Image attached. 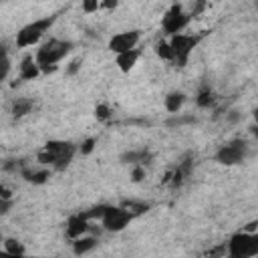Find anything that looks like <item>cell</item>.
I'll return each instance as SVG.
<instances>
[{
	"label": "cell",
	"instance_id": "obj_32",
	"mask_svg": "<svg viewBox=\"0 0 258 258\" xmlns=\"http://www.w3.org/2000/svg\"><path fill=\"white\" fill-rule=\"evenodd\" d=\"M242 230H246V232H258V222L256 220H252L250 224H246Z\"/></svg>",
	"mask_w": 258,
	"mask_h": 258
},
{
	"label": "cell",
	"instance_id": "obj_27",
	"mask_svg": "<svg viewBox=\"0 0 258 258\" xmlns=\"http://www.w3.org/2000/svg\"><path fill=\"white\" fill-rule=\"evenodd\" d=\"M143 177H145V167H143V165H139V163H135V165H133V169H131V179H133L135 183H139Z\"/></svg>",
	"mask_w": 258,
	"mask_h": 258
},
{
	"label": "cell",
	"instance_id": "obj_25",
	"mask_svg": "<svg viewBox=\"0 0 258 258\" xmlns=\"http://www.w3.org/2000/svg\"><path fill=\"white\" fill-rule=\"evenodd\" d=\"M95 145H97V139H95V137H87L85 141H81V145H79V151H81L83 155H89V153H93Z\"/></svg>",
	"mask_w": 258,
	"mask_h": 258
},
{
	"label": "cell",
	"instance_id": "obj_3",
	"mask_svg": "<svg viewBox=\"0 0 258 258\" xmlns=\"http://www.w3.org/2000/svg\"><path fill=\"white\" fill-rule=\"evenodd\" d=\"M226 254L232 258H254L258 256V232L238 230L226 242Z\"/></svg>",
	"mask_w": 258,
	"mask_h": 258
},
{
	"label": "cell",
	"instance_id": "obj_2",
	"mask_svg": "<svg viewBox=\"0 0 258 258\" xmlns=\"http://www.w3.org/2000/svg\"><path fill=\"white\" fill-rule=\"evenodd\" d=\"M54 20H56L54 16H44V18H36V20H32V22L24 24V26L16 32V36H14L16 48H30V46L38 44V42L42 40V36L50 30V26L54 24Z\"/></svg>",
	"mask_w": 258,
	"mask_h": 258
},
{
	"label": "cell",
	"instance_id": "obj_34",
	"mask_svg": "<svg viewBox=\"0 0 258 258\" xmlns=\"http://www.w3.org/2000/svg\"><path fill=\"white\" fill-rule=\"evenodd\" d=\"M2 240H4V236H2V232H0V246H2Z\"/></svg>",
	"mask_w": 258,
	"mask_h": 258
},
{
	"label": "cell",
	"instance_id": "obj_11",
	"mask_svg": "<svg viewBox=\"0 0 258 258\" xmlns=\"http://www.w3.org/2000/svg\"><path fill=\"white\" fill-rule=\"evenodd\" d=\"M139 58H141V50L139 48H129V50H123V52L115 54V67L121 73H129V71L135 69Z\"/></svg>",
	"mask_w": 258,
	"mask_h": 258
},
{
	"label": "cell",
	"instance_id": "obj_12",
	"mask_svg": "<svg viewBox=\"0 0 258 258\" xmlns=\"http://www.w3.org/2000/svg\"><path fill=\"white\" fill-rule=\"evenodd\" d=\"M42 73H40V67H38V62L34 60V56L32 54H26L22 60H20V64H18V77H20V81H34V79H38Z\"/></svg>",
	"mask_w": 258,
	"mask_h": 258
},
{
	"label": "cell",
	"instance_id": "obj_14",
	"mask_svg": "<svg viewBox=\"0 0 258 258\" xmlns=\"http://www.w3.org/2000/svg\"><path fill=\"white\" fill-rule=\"evenodd\" d=\"M71 244H73V254L83 256V254H89V252H93V250L97 248V238L83 234V236L71 240Z\"/></svg>",
	"mask_w": 258,
	"mask_h": 258
},
{
	"label": "cell",
	"instance_id": "obj_18",
	"mask_svg": "<svg viewBox=\"0 0 258 258\" xmlns=\"http://www.w3.org/2000/svg\"><path fill=\"white\" fill-rule=\"evenodd\" d=\"M119 206H121L125 212H129L131 218H139V216H143V214L149 210V204H147V202H139V200H123Z\"/></svg>",
	"mask_w": 258,
	"mask_h": 258
},
{
	"label": "cell",
	"instance_id": "obj_7",
	"mask_svg": "<svg viewBox=\"0 0 258 258\" xmlns=\"http://www.w3.org/2000/svg\"><path fill=\"white\" fill-rule=\"evenodd\" d=\"M189 24V14L181 8V4H171L163 18H161V28L167 32V34H175V32H183V28Z\"/></svg>",
	"mask_w": 258,
	"mask_h": 258
},
{
	"label": "cell",
	"instance_id": "obj_9",
	"mask_svg": "<svg viewBox=\"0 0 258 258\" xmlns=\"http://www.w3.org/2000/svg\"><path fill=\"white\" fill-rule=\"evenodd\" d=\"M141 40V32L139 30H121V32H115L109 42H107V48L111 52H123V50H129V48H137Z\"/></svg>",
	"mask_w": 258,
	"mask_h": 258
},
{
	"label": "cell",
	"instance_id": "obj_16",
	"mask_svg": "<svg viewBox=\"0 0 258 258\" xmlns=\"http://www.w3.org/2000/svg\"><path fill=\"white\" fill-rule=\"evenodd\" d=\"M121 163H131V165H135V163H139V165H145V163H149V159H151V153H149V149H131V151H125V153H121Z\"/></svg>",
	"mask_w": 258,
	"mask_h": 258
},
{
	"label": "cell",
	"instance_id": "obj_29",
	"mask_svg": "<svg viewBox=\"0 0 258 258\" xmlns=\"http://www.w3.org/2000/svg\"><path fill=\"white\" fill-rule=\"evenodd\" d=\"M119 6V0H101L99 10H115Z\"/></svg>",
	"mask_w": 258,
	"mask_h": 258
},
{
	"label": "cell",
	"instance_id": "obj_28",
	"mask_svg": "<svg viewBox=\"0 0 258 258\" xmlns=\"http://www.w3.org/2000/svg\"><path fill=\"white\" fill-rule=\"evenodd\" d=\"M14 206V200H6V198H0V216H6Z\"/></svg>",
	"mask_w": 258,
	"mask_h": 258
},
{
	"label": "cell",
	"instance_id": "obj_19",
	"mask_svg": "<svg viewBox=\"0 0 258 258\" xmlns=\"http://www.w3.org/2000/svg\"><path fill=\"white\" fill-rule=\"evenodd\" d=\"M2 248H4L6 256H24L26 254V248L16 238H4L2 240Z\"/></svg>",
	"mask_w": 258,
	"mask_h": 258
},
{
	"label": "cell",
	"instance_id": "obj_15",
	"mask_svg": "<svg viewBox=\"0 0 258 258\" xmlns=\"http://www.w3.org/2000/svg\"><path fill=\"white\" fill-rule=\"evenodd\" d=\"M32 107H34V103H32L30 97H16L10 105V115L14 119H22L32 111Z\"/></svg>",
	"mask_w": 258,
	"mask_h": 258
},
{
	"label": "cell",
	"instance_id": "obj_13",
	"mask_svg": "<svg viewBox=\"0 0 258 258\" xmlns=\"http://www.w3.org/2000/svg\"><path fill=\"white\" fill-rule=\"evenodd\" d=\"M20 175L24 177V181L32 183V185H42L48 181L50 177V169L42 167V169H30V167H22L20 169Z\"/></svg>",
	"mask_w": 258,
	"mask_h": 258
},
{
	"label": "cell",
	"instance_id": "obj_26",
	"mask_svg": "<svg viewBox=\"0 0 258 258\" xmlns=\"http://www.w3.org/2000/svg\"><path fill=\"white\" fill-rule=\"evenodd\" d=\"M99 4H101V0H81V10L85 14H93L99 10Z\"/></svg>",
	"mask_w": 258,
	"mask_h": 258
},
{
	"label": "cell",
	"instance_id": "obj_30",
	"mask_svg": "<svg viewBox=\"0 0 258 258\" xmlns=\"http://www.w3.org/2000/svg\"><path fill=\"white\" fill-rule=\"evenodd\" d=\"M0 198H6V200H14V196H12V189H10L8 185H4V183H0Z\"/></svg>",
	"mask_w": 258,
	"mask_h": 258
},
{
	"label": "cell",
	"instance_id": "obj_24",
	"mask_svg": "<svg viewBox=\"0 0 258 258\" xmlns=\"http://www.w3.org/2000/svg\"><path fill=\"white\" fill-rule=\"evenodd\" d=\"M105 208H107V204H99V206H95V208H91V210L83 212V216H85L87 220H101V216H103Z\"/></svg>",
	"mask_w": 258,
	"mask_h": 258
},
{
	"label": "cell",
	"instance_id": "obj_1",
	"mask_svg": "<svg viewBox=\"0 0 258 258\" xmlns=\"http://www.w3.org/2000/svg\"><path fill=\"white\" fill-rule=\"evenodd\" d=\"M75 44L71 40H62V38H48L46 42H42L36 52H34V60L40 67V73H54L58 69V62L69 56L73 52Z\"/></svg>",
	"mask_w": 258,
	"mask_h": 258
},
{
	"label": "cell",
	"instance_id": "obj_31",
	"mask_svg": "<svg viewBox=\"0 0 258 258\" xmlns=\"http://www.w3.org/2000/svg\"><path fill=\"white\" fill-rule=\"evenodd\" d=\"M79 69H81V60H73V62H71V67L67 69V73H69V75H75Z\"/></svg>",
	"mask_w": 258,
	"mask_h": 258
},
{
	"label": "cell",
	"instance_id": "obj_5",
	"mask_svg": "<svg viewBox=\"0 0 258 258\" xmlns=\"http://www.w3.org/2000/svg\"><path fill=\"white\" fill-rule=\"evenodd\" d=\"M248 155H250L248 141L246 139H232V141L218 147V151L214 153V159L222 165H238V163L246 161Z\"/></svg>",
	"mask_w": 258,
	"mask_h": 258
},
{
	"label": "cell",
	"instance_id": "obj_4",
	"mask_svg": "<svg viewBox=\"0 0 258 258\" xmlns=\"http://www.w3.org/2000/svg\"><path fill=\"white\" fill-rule=\"evenodd\" d=\"M169 46L173 50V62L177 67H185L189 60V54L194 52V48L200 44L202 36L200 34H185V32H175L169 34Z\"/></svg>",
	"mask_w": 258,
	"mask_h": 258
},
{
	"label": "cell",
	"instance_id": "obj_22",
	"mask_svg": "<svg viewBox=\"0 0 258 258\" xmlns=\"http://www.w3.org/2000/svg\"><path fill=\"white\" fill-rule=\"evenodd\" d=\"M10 71H12V60L8 56L6 46L0 44V83H4L10 77Z\"/></svg>",
	"mask_w": 258,
	"mask_h": 258
},
{
	"label": "cell",
	"instance_id": "obj_8",
	"mask_svg": "<svg viewBox=\"0 0 258 258\" xmlns=\"http://www.w3.org/2000/svg\"><path fill=\"white\" fill-rule=\"evenodd\" d=\"M131 220H133L131 214L125 212L121 206H107L99 222L107 232H121V230H125L129 226Z\"/></svg>",
	"mask_w": 258,
	"mask_h": 258
},
{
	"label": "cell",
	"instance_id": "obj_17",
	"mask_svg": "<svg viewBox=\"0 0 258 258\" xmlns=\"http://www.w3.org/2000/svg\"><path fill=\"white\" fill-rule=\"evenodd\" d=\"M183 103H185V93H181V91H169L163 99V107L169 113H179Z\"/></svg>",
	"mask_w": 258,
	"mask_h": 258
},
{
	"label": "cell",
	"instance_id": "obj_23",
	"mask_svg": "<svg viewBox=\"0 0 258 258\" xmlns=\"http://www.w3.org/2000/svg\"><path fill=\"white\" fill-rule=\"evenodd\" d=\"M93 113H95L97 121H103V123H105V121H109V119H111V107H109L107 103H97Z\"/></svg>",
	"mask_w": 258,
	"mask_h": 258
},
{
	"label": "cell",
	"instance_id": "obj_10",
	"mask_svg": "<svg viewBox=\"0 0 258 258\" xmlns=\"http://www.w3.org/2000/svg\"><path fill=\"white\" fill-rule=\"evenodd\" d=\"M89 232V220L83 216V214H73L67 218V224H64V236L69 240H75L83 234Z\"/></svg>",
	"mask_w": 258,
	"mask_h": 258
},
{
	"label": "cell",
	"instance_id": "obj_21",
	"mask_svg": "<svg viewBox=\"0 0 258 258\" xmlns=\"http://www.w3.org/2000/svg\"><path fill=\"white\" fill-rule=\"evenodd\" d=\"M153 50H155L157 58H161V60H165V62H173V50H171V46H169V40L159 38V40L155 42Z\"/></svg>",
	"mask_w": 258,
	"mask_h": 258
},
{
	"label": "cell",
	"instance_id": "obj_20",
	"mask_svg": "<svg viewBox=\"0 0 258 258\" xmlns=\"http://www.w3.org/2000/svg\"><path fill=\"white\" fill-rule=\"evenodd\" d=\"M214 103H216L214 91H212L210 87H202V89L198 91V95H196V105L202 107V109H210Z\"/></svg>",
	"mask_w": 258,
	"mask_h": 258
},
{
	"label": "cell",
	"instance_id": "obj_6",
	"mask_svg": "<svg viewBox=\"0 0 258 258\" xmlns=\"http://www.w3.org/2000/svg\"><path fill=\"white\" fill-rule=\"evenodd\" d=\"M42 149H46V151L52 153L54 161H52V167H50V169H54V171H64V169L71 165L75 153L79 151V147H77L75 143L62 141V139H48Z\"/></svg>",
	"mask_w": 258,
	"mask_h": 258
},
{
	"label": "cell",
	"instance_id": "obj_33",
	"mask_svg": "<svg viewBox=\"0 0 258 258\" xmlns=\"http://www.w3.org/2000/svg\"><path fill=\"white\" fill-rule=\"evenodd\" d=\"M2 254H6V252H4V248H2V246H0V256H2Z\"/></svg>",
	"mask_w": 258,
	"mask_h": 258
}]
</instances>
